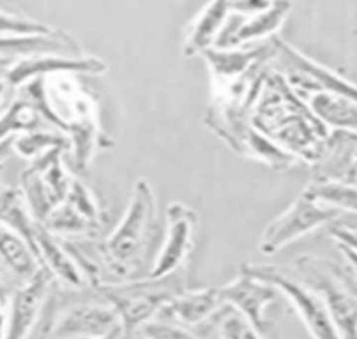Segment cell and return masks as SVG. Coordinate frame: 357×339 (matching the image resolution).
I'll return each instance as SVG.
<instances>
[{
	"instance_id": "cell-1",
	"label": "cell",
	"mask_w": 357,
	"mask_h": 339,
	"mask_svg": "<svg viewBox=\"0 0 357 339\" xmlns=\"http://www.w3.org/2000/svg\"><path fill=\"white\" fill-rule=\"evenodd\" d=\"M156 195L151 183L138 179L123 218L99 246L103 264L120 280L137 279L135 273L145 264L156 229Z\"/></svg>"
},
{
	"instance_id": "cell-2",
	"label": "cell",
	"mask_w": 357,
	"mask_h": 339,
	"mask_svg": "<svg viewBox=\"0 0 357 339\" xmlns=\"http://www.w3.org/2000/svg\"><path fill=\"white\" fill-rule=\"evenodd\" d=\"M184 290L180 272L163 278L102 282L95 292L117 312L124 335L131 336L146 322L158 318L165 306Z\"/></svg>"
},
{
	"instance_id": "cell-3",
	"label": "cell",
	"mask_w": 357,
	"mask_h": 339,
	"mask_svg": "<svg viewBox=\"0 0 357 339\" xmlns=\"http://www.w3.org/2000/svg\"><path fill=\"white\" fill-rule=\"evenodd\" d=\"M240 272L273 285L282 293L312 339H343L322 297L303 283L294 272L269 264H243Z\"/></svg>"
},
{
	"instance_id": "cell-4",
	"label": "cell",
	"mask_w": 357,
	"mask_h": 339,
	"mask_svg": "<svg viewBox=\"0 0 357 339\" xmlns=\"http://www.w3.org/2000/svg\"><path fill=\"white\" fill-rule=\"evenodd\" d=\"M63 149H53L33 160L20 174V190L35 222L43 223L66 201L73 177L63 165Z\"/></svg>"
},
{
	"instance_id": "cell-5",
	"label": "cell",
	"mask_w": 357,
	"mask_h": 339,
	"mask_svg": "<svg viewBox=\"0 0 357 339\" xmlns=\"http://www.w3.org/2000/svg\"><path fill=\"white\" fill-rule=\"evenodd\" d=\"M121 329L120 318L109 303L86 300L49 314L35 331V339H99Z\"/></svg>"
},
{
	"instance_id": "cell-6",
	"label": "cell",
	"mask_w": 357,
	"mask_h": 339,
	"mask_svg": "<svg viewBox=\"0 0 357 339\" xmlns=\"http://www.w3.org/2000/svg\"><path fill=\"white\" fill-rule=\"evenodd\" d=\"M273 43L276 47L273 60H276L279 73L301 99L311 93L325 92L357 102V84L307 57L278 36L273 38Z\"/></svg>"
},
{
	"instance_id": "cell-7",
	"label": "cell",
	"mask_w": 357,
	"mask_h": 339,
	"mask_svg": "<svg viewBox=\"0 0 357 339\" xmlns=\"http://www.w3.org/2000/svg\"><path fill=\"white\" fill-rule=\"evenodd\" d=\"M340 215V211L314 199L303 191L284 212L264 229L258 248L265 255H273L307 233L335 222Z\"/></svg>"
},
{
	"instance_id": "cell-8",
	"label": "cell",
	"mask_w": 357,
	"mask_h": 339,
	"mask_svg": "<svg viewBox=\"0 0 357 339\" xmlns=\"http://www.w3.org/2000/svg\"><path fill=\"white\" fill-rule=\"evenodd\" d=\"M198 216L181 202H170L166 208V230L162 244L148 271V278L163 279L181 272L194 246Z\"/></svg>"
},
{
	"instance_id": "cell-9",
	"label": "cell",
	"mask_w": 357,
	"mask_h": 339,
	"mask_svg": "<svg viewBox=\"0 0 357 339\" xmlns=\"http://www.w3.org/2000/svg\"><path fill=\"white\" fill-rule=\"evenodd\" d=\"M50 273L42 266L36 276L17 286L10 297L6 339H31L50 297Z\"/></svg>"
},
{
	"instance_id": "cell-10",
	"label": "cell",
	"mask_w": 357,
	"mask_h": 339,
	"mask_svg": "<svg viewBox=\"0 0 357 339\" xmlns=\"http://www.w3.org/2000/svg\"><path fill=\"white\" fill-rule=\"evenodd\" d=\"M291 10L289 1H271V4L254 14L231 11L213 47L233 49L247 43L266 42L276 36Z\"/></svg>"
},
{
	"instance_id": "cell-11",
	"label": "cell",
	"mask_w": 357,
	"mask_h": 339,
	"mask_svg": "<svg viewBox=\"0 0 357 339\" xmlns=\"http://www.w3.org/2000/svg\"><path fill=\"white\" fill-rule=\"evenodd\" d=\"M73 84L68 81L71 119L67 121L66 135L70 140L74 167L85 170L95 155V149L105 146V140L100 137L93 99L89 93L82 92L78 85Z\"/></svg>"
},
{
	"instance_id": "cell-12",
	"label": "cell",
	"mask_w": 357,
	"mask_h": 339,
	"mask_svg": "<svg viewBox=\"0 0 357 339\" xmlns=\"http://www.w3.org/2000/svg\"><path fill=\"white\" fill-rule=\"evenodd\" d=\"M107 64L96 56L38 54L14 61L6 74V82L11 88H20L31 80L46 78L54 74H88L100 75Z\"/></svg>"
},
{
	"instance_id": "cell-13",
	"label": "cell",
	"mask_w": 357,
	"mask_h": 339,
	"mask_svg": "<svg viewBox=\"0 0 357 339\" xmlns=\"http://www.w3.org/2000/svg\"><path fill=\"white\" fill-rule=\"evenodd\" d=\"M222 301L244 315L255 329L269 339L271 324L266 319V308L276 300L279 290L255 276L240 272V275L219 287Z\"/></svg>"
},
{
	"instance_id": "cell-14",
	"label": "cell",
	"mask_w": 357,
	"mask_h": 339,
	"mask_svg": "<svg viewBox=\"0 0 357 339\" xmlns=\"http://www.w3.org/2000/svg\"><path fill=\"white\" fill-rule=\"evenodd\" d=\"M273 38L269 42L255 43L248 47H211L201 56L211 70L213 82L226 84L243 77L259 64L272 61L276 53Z\"/></svg>"
},
{
	"instance_id": "cell-15",
	"label": "cell",
	"mask_w": 357,
	"mask_h": 339,
	"mask_svg": "<svg viewBox=\"0 0 357 339\" xmlns=\"http://www.w3.org/2000/svg\"><path fill=\"white\" fill-rule=\"evenodd\" d=\"M35 247L40 265L50 273L53 282L56 280L74 292L91 286L86 275L64 241H60L57 236L52 234L40 223H36L35 229Z\"/></svg>"
},
{
	"instance_id": "cell-16",
	"label": "cell",
	"mask_w": 357,
	"mask_h": 339,
	"mask_svg": "<svg viewBox=\"0 0 357 339\" xmlns=\"http://www.w3.org/2000/svg\"><path fill=\"white\" fill-rule=\"evenodd\" d=\"M312 180H337L357 186V134L333 131L321 158L314 163Z\"/></svg>"
},
{
	"instance_id": "cell-17",
	"label": "cell",
	"mask_w": 357,
	"mask_h": 339,
	"mask_svg": "<svg viewBox=\"0 0 357 339\" xmlns=\"http://www.w3.org/2000/svg\"><path fill=\"white\" fill-rule=\"evenodd\" d=\"M225 303L219 287L181 290L160 311L158 318L192 328L206 325Z\"/></svg>"
},
{
	"instance_id": "cell-18",
	"label": "cell",
	"mask_w": 357,
	"mask_h": 339,
	"mask_svg": "<svg viewBox=\"0 0 357 339\" xmlns=\"http://www.w3.org/2000/svg\"><path fill=\"white\" fill-rule=\"evenodd\" d=\"M230 13V1L215 0L208 3L188 27L183 43V54L192 57L213 47Z\"/></svg>"
},
{
	"instance_id": "cell-19",
	"label": "cell",
	"mask_w": 357,
	"mask_h": 339,
	"mask_svg": "<svg viewBox=\"0 0 357 339\" xmlns=\"http://www.w3.org/2000/svg\"><path fill=\"white\" fill-rule=\"evenodd\" d=\"M38 54L84 56L75 38L59 29L47 36L0 38V59H22Z\"/></svg>"
},
{
	"instance_id": "cell-20",
	"label": "cell",
	"mask_w": 357,
	"mask_h": 339,
	"mask_svg": "<svg viewBox=\"0 0 357 339\" xmlns=\"http://www.w3.org/2000/svg\"><path fill=\"white\" fill-rule=\"evenodd\" d=\"M0 268L20 286L36 276L42 265L26 240L0 226Z\"/></svg>"
},
{
	"instance_id": "cell-21",
	"label": "cell",
	"mask_w": 357,
	"mask_h": 339,
	"mask_svg": "<svg viewBox=\"0 0 357 339\" xmlns=\"http://www.w3.org/2000/svg\"><path fill=\"white\" fill-rule=\"evenodd\" d=\"M314 116L333 131L357 134V102L340 95L317 92L303 98Z\"/></svg>"
},
{
	"instance_id": "cell-22",
	"label": "cell",
	"mask_w": 357,
	"mask_h": 339,
	"mask_svg": "<svg viewBox=\"0 0 357 339\" xmlns=\"http://www.w3.org/2000/svg\"><path fill=\"white\" fill-rule=\"evenodd\" d=\"M35 219L32 218L26 201L18 187L0 190V226L20 234L36 254L35 247ZM38 255V254H36Z\"/></svg>"
},
{
	"instance_id": "cell-23",
	"label": "cell",
	"mask_w": 357,
	"mask_h": 339,
	"mask_svg": "<svg viewBox=\"0 0 357 339\" xmlns=\"http://www.w3.org/2000/svg\"><path fill=\"white\" fill-rule=\"evenodd\" d=\"M237 152L255 160L264 162L278 172L291 169L300 162L298 158L283 149L273 140L257 130L252 124L244 133Z\"/></svg>"
},
{
	"instance_id": "cell-24",
	"label": "cell",
	"mask_w": 357,
	"mask_h": 339,
	"mask_svg": "<svg viewBox=\"0 0 357 339\" xmlns=\"http://www.w3.org/2000/svg\"><path fill=\"white\" fill-rule=\"evenodd\" d=\"M43 119L36 107L25 98L14 99L0 114V142L43 128Z\"/></svg>"
},
{
	"instance_id": "cell-25",
	"label": "cell",
	"mask_w": 357,
	"mask_h": 339,
	"mask_svg": "<svg viewBox=\"0 0 357 339\" xmlns=\"http://www.w3.org/2000/svg\"><path fill=\"white\" fill-rule=\"evenodd\" d=\"M304 193L340 212L357 213V186L337 180H312Z\"/></svg>"
},
{
	"instance_id": "cell-26",
	"label": "cell",
	"mask_w": 357,
	"mask_h": 339,
	"mask_svg": "<svg viewBox=\"0 0 357 339\" xmlns=\"http://www.w3.org/2000/svg\"><path fill=\"white\" fill-rule=\"evenodd\" d=\"M53 149L70 151V140L60 131L46 128L35 130L17 135L13 142V151L25 159H36Z\"/></svg>"
},
{
	"instance_id": "cell-27",
	"label": "cell",
	"mask_w": 357,
	"mask_h": 339,
	"mask_svg": "<svg viewBox=\"0 0 357 339\" xmlns=\"http://www.w3.org/2000/svg\"><path fill=\"white\" fill-rule=\"evenodd\" d=\"M218 339H268L237 310L223 304L208 322Z\"/></svg>"
},
{
	"instance_id": "cell-28",
	"label": "cell",
	"mask_w": 357,
	"mask_h": 339,
	"mask_svg": "<svg viewBox=\"0 0 357 339\" xmlns=\"http://www.w3.org/2000/svg\"><path fill=\"white\" fill-rule=\"evenodd\" d=\"M40 225H43L54 236H79L95 233L91 223L82 218L67 201L61 202Z\"/></svg>"
},
{
	"instance_id": "cell-29",
	"label": "cell",
	"mask_w": 357,
	"mask_h": 339,
	"mask_svg": "<svg viewBox=\"0 0 357 339\" xmlns=\"http://www.w3.org/2000/svg\"><path fill=\"white\" fill-rule=\"evenodd\" d=\"M66 201L91 223L95 232L100 230L105 222V213L99 206L95 195L86 186H84L79 180L73 179Z\"/></svg>"
},
{
	"instance_id": "cell-30",
	"label": "cell",
	"mask_w": 357,
	"mask_h": 339,
	"mask_svg": "<svg viewBox=\"0 0 357 339\" xmlns=\"http://www.w3.org/2000/svg\"><path fill=\"white\" fill-rule=\"evenodd\" d=\"M56 29L52 27L14 13L0 11V38L47 36Z\"/></svg>"
},
{
	"instance_id": "cell-31",
	"label": "cell",
	"mask_w": 357,
	"mask_h": 339,
	"mask_svg": "<svg viewBox=\"0 0 357 339\" xmlns=\"http://www.w3.org/2000/svg\"><path fill=\"white\" fill-rule=\"evenodd\" d=\"M137 335L142 339H202L191 328L162 318L146 322L138 329Z\"/></svg>"
},
{
	"instance_id": "cell-32",
	"label": "cell",
	"mask_w": 357,
	"mask_h": 339,
	"mask_svg": "<svg viewBox=\"0 0 357 339\" xmlns=\"http://www.w3.org/2000/svg\"><path fill=\"white\" fill-rule=\"evenodd\" d=\"M14 138H15V137L8 138V140L0 142V165H1L7 158H10V155L14 152V151H13Z\"/></svg>"
},
{
	"instance_id": "cell-33",
	"label": "cell",
	"mask_w": 357,
	"mask_h": 339,
	"mask_svg": "<svg viewBox=\"0 0 357 339\" xmlns=\"http://www.w3.org/2000/svg\"><path fill=\"white\" fill-rule=\"evenodd\" d=\"M8 89V85L4 80H0V114L4 112L3 110V103H4V98H6V92Z\"/></svg>"
},
{
	"instance_id": "cell-34",
	"label": "cell",
	"mask_w": 357,
	"mask_h": 339,
	"mask_svg": "<svg viewBox=\"0 0 357 339\" xmlns=\"http://www.w3.org/2000/svg\"><path fill=\"white\" fill-rule=\"evenodd\" d=\"M99 339H126V335H124V331H117L109 336H105V338H99Z\"/></svg>"
},
{
	"instance_id": "cell-35",
	"label": "cell",
	"mask_w": 357,
	"mask_h": 339,
	"mask_svg": "<svg viewBox=\"0 0 357 339\" xmlns=\"http://www.w3.org/2000/svg\"><path fill=\"white\" fill-rule=\"evenodd\" d=\"M126 339H142L139 335H137V333H134V335H131V336H127Z\"/></svg>"
}]
</instances>
